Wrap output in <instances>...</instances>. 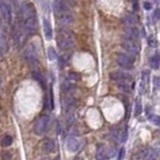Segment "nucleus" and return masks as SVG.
Segmentation results:
<instances>
[{"mask_svg": "<svg viewBox=\"0 0 160 160\" xmlns=\"http://www.w3.org/2000/svg\"><path fill=\"white\" fill-rule=\"evenodd\" d=\"M20 23L29 36L34 35L37 29V15L33 4L25 2L20 8Z\"/></svg>", "mask_w": 160, "mask_h": 160, "instance_id": "f257e3e1", "label": "nucleus"}, {"mask_svg": "<svg viewBox=\"0 0 160 160\" xmlns=\"http://www.w3.org/2000/svg\"><path fill=\"white\" fill-rule=\"evenodd\" d=\"M54 12L62 26L67 27L72 24L73 16L70 12L69 4L65 0H54Z\"/></svg>", "mask_w": 160, "mask_h": 160, "instance_id": "f03ea898", "label": "nucleus"}, {"mask_svg": "<svg viewBox=\"0 0 160 160\" xmlns=\"http://www.w3.org/2000/svg\"><path fill=\"white\" fill-rule=\"evenodd\" d=\"M57 45L61 50H70L74 46V38L72 31L66 26H61L57 30Z\"/></svg>", "mask_w": 160, "mask_h": 160, "instance_id": "7ed1b4c3", "label": "nucleus"}, {"mask_svg": "<svg viewBox=\"0 0 160 160\" xmlns=\"http://www.w3.org/2000/svg\"><path fill=\"white\" fill-rule=\"evenodd\" d=\"M11 33H12V38L14 40V43L16 45L17 48H21L24 44V41H25V34L26 32L23 29L22 25L20 22H15L14 24L12 25V30H11Z\"/></svg>", "mask_w": 160, "mask_h": 160, "instance_id": "20e7f679", "label": "nucleus"}, {"mask_svg": "<svg viewBox=\"0 0 160 160\" xmlns=\"http://www.w3.org/2000/svg\"><path fill=\"white\" fill-rule=\"evenodd\" d=\"M50 121L51 118L49 115L44 114L41 115L40 117L36 120V122L34 123V127H33V131L36 135H42L44 133L48 130L49 125H50Z\"/></svg>", "mask_w": 160, "mask_h": 160, "instance_id": "39448f33", "label": "nucleus"}, {"mask_svg": "<svg viewBox=\"0 0 160 160\" xmlns=\"http://www.w3.org/2000/svg\"><path fill=\"white\" fill-rule=\"evenodd\" d=\"M24 58L28 64L31 66H37L38 64V54L37 50H36V47L34 44H29L26 47L24 51Z\"/></svg>", "mask_w": 160, "mask_h": 160, "instance_id": "423d86ee", "label": "nucleus"}, {"mask_svg": "<svg viewBox=\"0 0 160 160\" xmlns=\"http://www.w3.org/2000/svg\"><path fill=\"white\" fill-rule=\"evenodd\" d=\"M121 46L128 54H130L133 57L136 56L139 53V51H140V47H139L137 42H135V40H131V39L123 38Z\"/></svg>", "mask_w": 160, "mask_h": 160, "instance_id": "0eeeda50", "label": "nucleus"}, {"mask_svg": "<svg viewBox=\"0 0 160 160\" xmlns=\"http://www.w3.org/2000/svg\"><path fill=\"white\" fill-rule=\"evenodd\" d=\"M0 13L3 20L7 24H11L12 22V12L11 8L8 4L5 2V0H0Z\"/></svg>", "mask_w": 160, "mask_h": 160, "instance_id": "6e6552de", "label": "nucleus"}, {"mask_svg": "<svg viewBox=\"0 0 160 160\" xmlns=\"http://www.w3.org/2000/svg\"><path fill=\"white\" fill-rule=\"evenodd\" d=\"M117 64L123 69H132L133 68V61L128 55L124 53H119L116 58Z\"/></svg>", "mask_w": 160, "mask_h": 160, "instance_id": "1a4fd4ad", "label": "nucleus"}, {"mask_svg": "<svg viewBox=\"0 0 160 160\" xmlns=\"http://www.w3.org/2000/svg\"><path fill=\"white\" fill-rule=\"evenodd\" d=\"M110 78L113 81H116L117 83L120 82H129L131 80V76L129 74L122 71H113L109 74Z\"/></svg>", "mask_w": 160, "mask_h": 160, "instance_id": "9d476101", "label": "nucleus"}, {"mask_svg": "<svg viewBox=\"0 0 160 160\" xmlns=\"http://www.w3.org/2000/svg\"><path fill=\"white\" fill-rule=\"evenodd\" d=\"M139 37V30L135 27H125L124 28V36L123 38L136 40Z\"/></svg>", "mask_w": 160, "mask_h": 160, "instance_id": "9b49d317", "label": "nucleus"}, {"mask_svg": "<svg viewBox=\"0 0 160 160\" xmlns=\"http://www.w3.org/2000/svg\"><path fill=\"white\" fill-rule=\"evenodd\" d=\"M140 156L143 160H155L157 153L152 148H144L140 151Z\"/></svg>", "mask_w": 160, "mask_h": 160, "instance_id": "f8f14e48", "label": "nucleus"}, {"mask_svg": "<svg viewBox=\"0 0 160 160\" xmlns=\"http://www.w3.org/2000/svg\"><path fill=\"white\" fill-rule=\"evenodd\" d=\"M79 141L77 140V139L75 138H69L67 140L66 142V147H67V150L69 152H71V153H75V152L78 151V149H79Z\"/></svg>", "mask_w": 160, "mask_h": 160, "instance_id": "ddd939ff", "label": "nucleus"}, {"mask_svg": "<svg viewBox=\"0 0 160 160\" xmlns=\"http://www.w3.org/2000/svg\"><path fill=\"white\" fill-rule=\"evenodd\" d=\"M122 24L125 27H135V25L137 24V19L133 15L127 14L122 18Z\"/></svg>", "mask_w": 160, "mask_h": 160, "instance_id": "4468645a", "label": "nucleus"}, {"mask_svg": "<svg viewBox=\"0 0 160 160\" xmlns=\"http://www.w3.org/2000/svg\"><path fill=\"white\" fill-rule=\"evenodd\" d=\"M42 148H43V151L46 152V153H51V152H53L55 149L54 141L50 138H45L42 144Z\"/></svg>", "mask_w": 160, "mask_h": 160, "instance_id": "2eb2a0df", "label": "nucleus"}, {"mask_svg": "<svg viewBox=\"0 0 160 160\" xmlns=\"http://www.w3.org/2000/svg\"><path fill=\"white\" fill-rule=\"evenodd\" d=\"M43 30L47 40H51L52 38V28L50 22L47 19H43Z\"/></svg>", "mask_w": 160, "mask_h": 160, "instance_id": "dca6fc26", "label": "nucleus"}, {"mask_svg": "<svg viewBox=\"0 0 160 160\" xmlns=\"http://www.w3.org/2000/svg\"><path fill=\"white\" fill-rule=\"evenodd\" d=\"M107 157V150L104 145H99L96 151V159L97 160H105Z\"/></svg>", "mask_w": 160, "mask_h": 160, "instance_id": "f3484780", "label": "nucleus"}, {"mask_svg": "<svg viewBox=\"0 0 160 160\" xmlns=\"http://www.w3.org/2000/svg\"><path fill=\"white\" fill-rule=\"evenodd\" d=\"M32 77L35 79L37 82L42 86L43 88H45V85H46V81H45V78H44V76L41 74L40 72L37 71V70H34L32 72Z\"/></svg>", "mask_w": 160, "mask_h": 160, "instance_id": "a211bd4d", "label": "nucleus"}, {"mask_svg": "<svg viewBox=\"0 0 160 160\" xmlns=\"http://www.w3.org/2000/svg\"><path fill=\"white\" fill-rule=\"evenodd\" d=\"M9 49L8 42L3 34H0V52L1 53H7Z\"/></svg>", "mask_w": 160, "mask_h": 160, "instance_id": "6ab92c4d", "label": "nucleus"}, {"mask_svg": "<svg viewBox=\"0 0 160 160\" xmlns=\"http://www.w3.org/2000/svg\"><path fill=\"white\" fill-rule=\"evenodd\" d=\"M150 65L153 69H158L160 66V56L159 54H154L150 58Z\"/></svg>", "mask_w": 160, "mask_h": 160, "instance_id": "aec40b11", "label": "nucleus"}, {"mask_svg": "<svg viewBox=\"0 0 160 160\" xmlns=\"http://www.w3.org/2000/svg\"><path fill=\"white\" fill-rule=\"evenodd\" d=\"M147 119L149 122H151L155 126L160 127V116L156 114H149L147 116Z\"/></svg>", "mask_w": 160, "mask_h": 160, "instance_id": "412c9836", "label": "nucleus"}, {"mask_svg": "<svg viewBox=\"0 0 160 160\" xmlns=\"http://www.w3.org/2000/svg\"><path fill=\"white\" fill-rule=\"evenodd\" d=\"M117 87L124 93H130L131 92V87L128 84V82H120L117 83Z\"/></svg>", "mask_w": 160, "mask_h": 160, "instance_id": "4be33fe9", "label": "nucleus"}, {"mask_svg": "<svg viewBox=\"0 0 160 160\" xmlns=\"http://www.w3.org/2000/svg\"><path fill=\"white\" fill-rule=\"evenodd\" d=\"M149 79H150V71L149 70H143L141 73V80H142V84L145 86L149 83Z\"/></svg>", "mask_w": 160, "mask_h": 160, "instance_id": "5701e85b", "label": "nucleus"}, {"mask_svg": "<svg viewBox=\"0 0 160 160\" xmlns=\"http://www.w3.org/2000/svg\"><path fill=\"white\" fill-rule=\"evenodd\" d=\"M13 142V139L10 135H5L3 138H2L1 140V146H3V147H8V146H10Z\"/></svg>", "mask_w": 160, "mask_h": 160, "instance_id": "b1692460", "label": "nucleus"}, {"mask_svg": "<svg viewBox=\"0 0 160 160\" xmlns=\"http://www.w3.org/2000/svg\"><path fill=\"white\" fill-rule=\"evenodd\" d=\"M142 113V104L139 100H136L135 102V107H134V116H139Z\"/></svg>", "mask_w": 160, "mask_h": 160, "instance_id": "393cba45", "label": "nucleus"}, {"mask_svg": "<svg viewBox=\"0 0 160 160\" xmlns=\"http://www.w3.org/2000/svg\"><path fill=\"white\" fill-rule=\"evenodd\" d=\"M67 79L70 82H76V81L80 80V75L76 72H70L67 75Z\"/></svg>", "mask_w": 160, "mask_h": 160, "instance_id": "a878e982", "label": "nucleus"}, {"mask_svg": "<svg viewBox=\"0 0 160 160\" xmlns=\"http://www.w3.org/2000/svg\"><path fill=\"white\" fill-rule=\"evenodd\" d=\"M47 56H48V59L51 60V61H53V60L57 58V53L53 47H49L48 48V50H47Z\"/></svg>", "mask_w": 160, "mask_h": 160, "instance_id": "bb28decb", "label": "nucleus"}, {"mask_svg": "<svg viewBox=\"0 0 160 160\" xmlns=\"http://www.w3.org/2000/svg\"><path fill=\"white\" fill-rule=\"evenodd\" d=\"M153 85H154V88L155 90H159L160 89V78L158 76H154L153 77Z\"/></svg>", "mask_w": 160, "mask_h": 160, "instance_id": "cd10ccee", "label": "nucleus"}, {"mask_svg": "<svg viewBox=\"0 0 160 160\" xmlns=\"http://www.w3.org/2000/svg\"><path fill=\"white\" fill-rule=\"evenodd\" d=\"M11 158V153L8 151H2L1 152V159L2 160H10Z\"/></svg>", "mask_w": 160, "mask_h": 160, "instance_id": "c85d7f7f", "label": "nucleus"}, {"mask_svg": "<svg viewBox=\"0 0 160 160\" xmlns=\"http://www.w3.org/2000/svg\"><path fill=\"white\" fill-rule=\"evenodd\" d=\"M125 154H126V151H125V148L122 147L121 149H120L119 153H118V158L117 160H123L125 157Z\"/></svg>", "mask_w": 160, "mask_h": 160, "instance_id": "c756f323", "label": "nucleus"}, {"mask_svg": "<svg viewBox=\"0 0 160 160\" xmlns=\"http://www.w3.org/2000/svg\"><path fill=\"white\" fill-rule=\"evenodd\" d=\"M148 44L151 47H155L156 46V40L153 37H150V38L148 39Z\"/></svg>", "mask_w": 160, "mask_h": 160, "instance_id": "7c9ffc66", "label": "nucleus"}, {"mask_svg": "<svg viewBox=\"0 0 160 160\" xmlns=\"http://www.w3.org/2000/svg\"><path fill=\"white\" fill-rule=\"evenodd\" d=\"M153 15H154V17H155V19L159 20L160 19V8H156L154 10Z\"/></svg>", "mask_w": 160, "mask_h": 160, "instance_id": "2f4dec72", "label": "nucleus"}, {"mask_svg": "<svg viewBox=\"0 0 160 160\" xmlns=\"http://www.w3.org/2000/svg\"><path fill=\"white\" fill-rule=\"evenodd\" d=\"M58 63H59V66L60 68H63L64 65H65V60L63 57H59L58 58Z\"/></svg>", "mask_w": 160, "mask_h": 160, "instance_id": "473e14b6", "label": "nucleus"}, {"mask_svg": "<svg viewBox=\"0 0 160 160\" xmlns=\"http://www.w3.org/2000/svg\"><path fill=\"white\" fill-rule=\"evenodd\" d=\"M151 7H152V5L149 3V2H144V8H145L146 10L151 9Z\"/></svg>", "mask_w": 160, "mask_h": 160, "instance_id": "72a5a7b5", "label": "nucleus"}, {"mask_svg": "<svg viewBox=\"0 0 160 160\" xmlns=\"http://www.w3.org/2000/svg\"><path fill=\"white\" fill-rule=\"evenodd\" d=\"M65 1H66L68 4H70V3H73V0H65Z\"/></svg>", "mask_w": 160, "mask_h": 160, "instance_id": "f704fd0d", "label": "nucleus"}, {"mask_svg": "<svg viewBox=\"0 0 160 160\" xmlns=\"http://www.w3.org/2000/svg\"><path fill=\"white\" fill-rule=\"evenodd\" d=\"M0 84H1V79H0Z\"/></svg>", "mask_w": 160, "mask_h": 160, "instance_id": "c9c22d12", "label": "nucleus"}, {"mask_svg": "<svg viewBox=\"0 0 160 160\" xmlns=\"http://www.w3.org/2000/svg\"><path fill=\"white\" fill-rule=\"evenodd\" d=\"M154 1H155V2H157V0H154Z\"/></svg>", "mask_w": 160, "mask_h": 160, "instance_id": "e433bc0d", "label": "nucleus"}]
</instances>
